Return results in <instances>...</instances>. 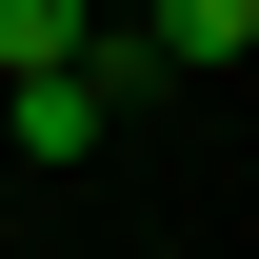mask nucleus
I'll return each mask as SVG.
<instances>
[{
	"label": "nucleus",
	"mask_w": 259,
	"mask_h": 259,
	"mask_svg": "<svg viewBox=\"0 0 259 259\" xmlns=\"http://www.w3.org/2000/svg\"><path fill=\"white\" fill-rule=\"evenodd\" d=\"M60 60H100L80 0H0V80H60Z\"/></svg>",
	"instance_id": "obj_3"
},
{
	"label": "nucleus",
	"mask_w": 259,
	"mask_h": 259,
	"mask_svg": "<svg viewBox=\"0 0 259 259\" xmlns=\"http://www.w3.org/2000/svg\"><path fill=\"white\" fill-rule=\"evenodd\" d=\"M0 120H20V160L60 180V160H100V120H120V60H60V80H0Z\"/></svg>",
	"instance_id": "obj_1"
},
{
	"label": "nucleus",
	"mask_w": 259,
	"mask_h": 259,
	"mask_svg": "<svg viewBox=\"0 0 259 259\" xmlns=\"http://www.w3.org/2000/svg\"><path fill=\"white\" fill-rule=\"evenodd\" d=\"M239 60H259V0H160L120 80H239Z\"/></svg>",
	"instance_id": "obj_2"
}]
</instances>
